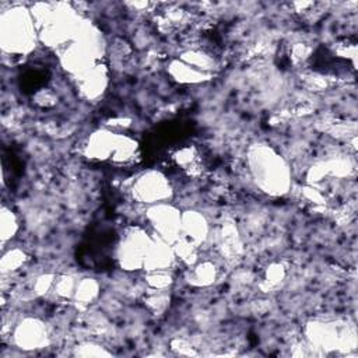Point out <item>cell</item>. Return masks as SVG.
Listing matches in <instances>:
<instances>
[{"label": "cell", "mask_w": 358, "mask_h": 358, "mask_svg": "<svg viewBox=\"0 0 358 358\" xmlns=\"http://www.w3.org/2000/svg\"><path fill=\"white\" fill-rule=\"evenodd\" d=\"M248 167L255 185L266 195L281 197L292 186L287 160L267 144H253L248 150Z\"/></svg>", "instance_id": "cell-1"}, {"label": "cell", "mask_w": 358, "mask_h": 358, "mask_svg": "<svg viewBox=\"0 0 358 358\" xmlns=\"http://www.w3.org/2000/svg\"><path fill=\"white\" fill-rule=\"evenodd\" d=\"M40 41L31 9L15 5L0 15V45L6 55L26 57Z\"/></svg>", "instance_id": "cell-2"}, {"label": "cell", "mask_w": 358, "mask_h": 358, "mask_svg": "<svg viewBox=\"0 0 358 358\" xmlns=\"http://www.w3.org/2000/svg\"><path fill=\"white\" fill-rule=\"evenodd\" d=\"M130 193L137 203L153 206L170 202L174 196V189L163 172L149 170L136 177L130 186Z\"/></svg>", "instance_id": "cell-3"}, {"label": "cell", "mask_w": 358, "mask_h": 358, "mask_svg": "<svg viewBox=\"0 0 358 358\" xmlns=\"http://www.w3.org/2000/svg\"><path fill=\"white\" fill-rule=\"evenodd\" d=\"M153 242V235L140 227H132L125 231L118 249L117 259L121 269L136 271L143 269L147 251Z\"/></svg>", "instance_id": "cell-4"}, {"label": "cell", "mask_w": 358, "mask_h": 358, "mask_svg": "<svg viewBox=\"0 0 358 358\" xmlns=\"http://www.w3.org/2000/svg\"><path fill=\"white\" fill-rule=\"evenodd\" d=\"M146 220L153 234L164 242L174 245L181 238L182 211L170 202L147 206Z\"/></svg>", "instance_id": "cell-5"}, {"label": "cell", "mask_w": 358, "mask_h": 358, "mask_svg": "<svg viewBox=\"0 0 358 358\" xmlns=\"http://www.w3.org/2000/svg\"><path fill=\"white\" fill-rule=\"evenodd\" d=\"M13 343L23 351H34L48 347L50 333L47 325L38 318H24L13 329Z\"/></svg>", "instance_id": "cell-6"}, {"label": "cell", "mask_w": 358, "mask_h": 358, "mask_svg": "<svg viewBox=\"0 0 358 358\" xmlns=\"http://www.w3.org/2000/svg\"><path fill=\"white\" fill-rule=\"evenodd\" d=\"M119 133L112 132L110 129H100L90 135L86 146H84V154L90 160L97 161H105L111 160L118 143Z\"/></svg>", "instance_id": "cell-7"}, {"label": "cell", "mask_w": 358, "mask_h": 358, "mask_svg": "<svg viewBox=\"0 0 358 358\" xmlns=\"http://www.w3.org/2000/svg\"><path fill=\"white\" fill-rule=\"evenodd\" d=\"M210 225L204 214L197 210L182 211L181 238H185L199 248L209 239Z\"/></svg>", "instance_id": "cell-8"}, {"label": "cell", "mask_w": 358, "mask_h": 358, "mask_svg": "<svg viewBox=\"0 0 358 358\" xmlns=\"http://www.w3.org/2000/svg\"><path fill=\"white\" fill-rule=\"evenodd\" d=\"M177 260L175 252L172 245L164 242L163 239L157 238L153 234V242L147 251L143 270L153 271V270H171Z\"/></svg>", "instance_id": "cell-9"}, {"label": "cell", "mask_w": 358, "mask_h": 358, "mask_svg": "<svg viewBox=\"0 0 358 358\" xmlns=\"http://www.w3.org/2000/svg\"><path fill=\"white\" fill-rule=\"evenodd\" d=\"M76 82H77V89L80 91L82 97L89 101H94L104 94V91L108 86L107 69L101 64V65L96 66L94 69H91L90 72L84 73L83 76L77 77Z\"/></svg>", "instance_id": "cell-10"}, {"label": "cell", "mask_w": 358, "mask_h": 358, "mask_svg": "<svg viewBox=\"0 0 358 358\" xmlns=\"http://www.w3.org/2000/svg\"><path fill=\"white\" fill-rule=\"evenodd\" d=\"M168 75L177 83L188 84V86L203 84V83L210 82L213 79L211 75L203 73V72L186 65L185 62H182L179 59H174L168 64Z\"/></svg>", "instance_id": "cell-11"}, {"label": "cell", "mask_w": 358, "mask_h": 358, "mask_svg": "<svg viewBox=\"0 0 358 358\" xmlns=\"http://www.w3.org/2000/svg\"><path fill=\"white\" fill-rule=\"evenodd\" d=\"M178 59L185 62L186 65H189L203 73L211 75V76L218 69V62L214 58V55L203 48H196V47L188 48L179 54Z\"/></svg>", "instance_id": "cell-12"}, {"label": "cell", "mask_w": 358, "mask_h": 358, "mask_svg": "<svg viewBox=\"0 0 358 358\" xmlns=\"http://www.w3.org/2000/svg\"><path fill=\"white\" fill-rule=\"evenodd\" d=\"M218 276V269L211 260H200L189 267V284L193 287H209L214 284Z\"/></svg>", "instance_id": "cell-13"}, {"label": "cell", "mask_w": 358, "mask_h": 358, "mask_svg": "<svg viewBox=\"0 0 358 358\" xmlns=\"http://www.w3.org/2000/svg\"><path fill=\"white\" fill-rule=\"evenodd\" d=\"M220 246L223 255L227 258H235L242 252L241 235L232 223H225L220 231Z\"/></svg>", "instance_id": "cell-14"}, {"label": "cell", "mask_w": 358, "mask_h": 358, "mask_svg": "<svg viewBox=\"0 0 358 358\" xmlns=\"http://www.w3.org/2000/svg\"><path fill=\"white\" fill-rule=\"evenodd\" d=\"M137 151H139L137 142L126 135L119 133L118 143H117V147H115L111 161H114L115 164H119V165L130 164L135 161Z\"/></svg>", "instance_id": "cell-15"}, {"label": "cell", "mask_w": 358, "mask_h": 358, "mask_svg": "<svg viewBox=\"0 0 358 358\" xmlns=\"http://www.w3.org/2000/svg\"><path fill=\"white\" fill-rule=\"evenodd\" d=\"M29 260V255L22 248L3 249L2 259H0V271L3 276L19 271Z\"/></svg>", "instance_id": "cell-16"}, {"label": "cell", "mask_w": 358, "mask_h": 358, "mask_svg": "<svg viewBox=\"0 0 358 358\" xmlns=\"http://www.w3.org/2000/svg\"><path fill=\"white\" fill-rule=\"evenodd\" d=\"M20 224L17 214L8 206H2L0 210V238H2V245L10 242L19 232Z\"/></svg>", "instance_id": "cell-17"}, {"label": "cell", "mask_w": 358, "mask_h": 358, "mask_svg": "<svg viewBox=\"0 0 358 358\" xmlns=\"http://www.w3.org/2000/svg\"><path fill=\"white\" fill-rule=\"evenodd\" d=\"M100 295V284L96 278H82L77 281L73 299L82 305H89Z\"/></svg>", "instance_id": "cell-18"}, {"label": "cell", "mask_w": 358, "mask_h": 358, "mask_svg": "<svg viewBox=\"0 0 358 358\" xmlns=\"http://www.w3.org/2000/svg\"><path fill=\"white\" fill-rule=\"evenodd\" d=\"M174 252L178 260L185 263L186 266H193L196 262H199V246L195 245L193 242L179 238L174 245Z\"/></svg>", "instance_id": "cell-19"}, {"label": "cell", "mask_w": 358, "mask_h": 358, "mask_svg": "<svg viewBox=\"0 0 358 358\" xmlns=\"http://www.w3.org/2000/svg\"><path fill=\"white\" fill-rule=\"evenodd\" d=\"M174 161L179 168L185 171H193L196 167H199L200 156L193 146H186L174 154Z\"/></svg>", "instance_id": "cell-20"}, {"label": "cell", "mask_w": 358, "mask_h": 358, "mask_svg": "<svg viewBox=\"0 0 358 358\" xmlns=\"http://www.w3.org/2000/svg\"><path fill=\"white\" fill-rule=\"evenodd\" d=\"M146 283L151 290H168L174 283V274L171 270L146 271Z\"/></svg>", "instance_id": "cell-21"}, {"label": "cell", "mask_w": 358, "mask_h": 358, "mask_svg": "<svg viewBox=\"0 0 358 358\" xmlns=\"http://www.w3.org/2000/svg\"><path fill=\"white\" fill-rule=\"evenodd\" d=\"M147 308L154 313H163L168 304H170V295L167 290H151L146 294L144 299Z\"/></svg>", "instance_id": "cell-22"}, {"label": "cell", "mask_w": 358, "mask_h": 358, "mask_svg": "<svg viewBox=\"0 0 358 358\" xmlns=\"http://www.w3.org/2000/svg\"><path fill=\"white\" fill-rule=\"evenodd\" d=\"M76 285L77 281L75 277H72L70 274H62V276H57L55 284L52 291L59 297V298H73L75 297V291H76Z\"/></svg>", "instance_id": "cell-23"}, {"label": "cell", "mask_w": 358, "mask_h": 358, "mask_svg": "<svg viewBox=\"0 0 358 358\" xmlns=\"http://www.w3.org/2000/svg\"><path fill=\"white\" fill-rule=\"evenodd\" d=\"M111 354V351L96 341H84L75 348V355L79 357H108Z\"/></svg>", "instance_id": "cell-24"}, {"label": "cell", "mask_w": 358, "mask_h": 358, "mask_svg": "<svg viewBox=\"0 0 358 358\" xmlns=\"http://www.w3.org/2000/svg\"><path fill=\"white\" fill-rule=\"evenodd\" d=\"M55 280H57V276L54 273H43V274H40L36 278V283H34V292L37 295H40V297L47 295L48 292L52 291Z\"/></svg>", "instance_id": "cell-25"}, {"label": "cell", "mask_w": 358, "mask_h": 358, "mask_svg": "<svg viewBox=\"0 0 358 358\" xmlns=\"http://www.w3.org/2000/svg\"><path fill=\"white\" fill-rule=\"evenodd\" d=\"M285 277V269L281 263H271L266 270V283L269 285H277Z\"/></svg>", "instance_id": "cell-26"}, {"label": "cell", "mask_w": 358, "mask_h": 358, "mask_svg": "<svg viewBox=\"0 0 358 358\" xmlns=\"http://www.w3.org/2000/svg\"><path fill=\"white\" fill-rule=\"evenodd\" d=\"M309 55H311V48L306 44H301V43L295 44L291 52V58L295 62H304L309 58Z\"/></svg>", "instance_id": "cell-27"}, {"label": "cell", "mask_w": 358, "mask_h": 358, "mask_svg": "<svg viewBox=\"0 0 358 358\" xmlns=\"http://www.w3.org/2000/svg\"><path fill=\"white\" fill-rule=\"evenodd\" d=\"M172 348L174 350H178L179 354L182 355H191V354H195L192 351V345H189L185 340H177L172 343Z\"/></svg>", "instance_id": "cell-28"}]
</instances>
